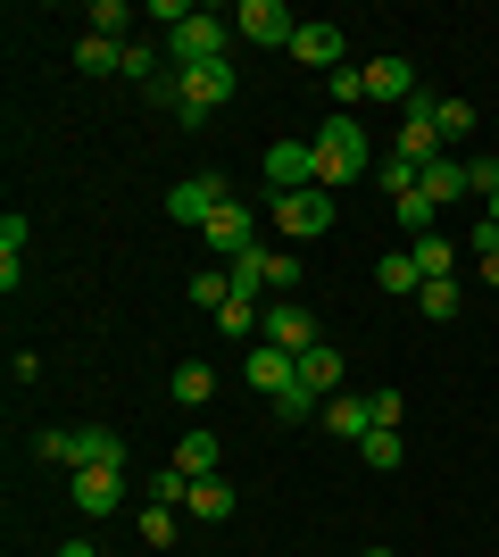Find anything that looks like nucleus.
I'll use <instances>...</instances> for the list:
<instances>
[{
  "instance_id": "nucleus-1",
  "label": "nucleus",
  "mask_w": 499,
  "mask_h": 557,
  "mask_svg": "<svg viewBox=\"0 0 499 557\" xmlns=\"http://www.w3.org/2000/svg\"><path fill=\"white\" fill-rule=\"evenodd\" d=\"M234 92H241L234 59H225V67H166L159 84H150V100H166V109H175V125H209Z\"/></svg>"
},
{
  "instance_id": "nucleus-2",
  "label": "nucleus",
  "mask_w": 499,
  "mask_h": 557,
  "mask_svg": "<svg viewBox=\"0 0 499 557\" xmlns=\"http://www.w3.org/2000/svg\"><path fill=\"white\" fill-rule=\"evenodd\" d=\"M358 175H375V141H366V125H358V116H325V125H316V191L341 200Z\"/></svg>"
},
{
  "instance_id": "nucleus-3",
  "label": "nucleus",
  "mask_w": 499,
  "mask_h": 557,
  "mask_svg": "<svg viewBox=\"0 0 499 557\" xmlns=\"http://www.w3.org/2000/svg\"><path fill=\"white\" fill-rule=\"evenodd\" d=\"M225 42H234V17L191 9V17L166 34V67H225Z\"/></svg>"
},
{
  "instance_id": "nucleus-4",
  "label": "nucleus",
  "mask_w": 499,
  "mask_h": 557,
  "mask_svg": "<svg viewBox=\"0 0 499 557\" xmlns=\"http://www.w3.org/2000/svg\"><path fill=\"white\" fill-rule=\"evenodd\" d=\"M259 342H266V349H291V358H309L325 333H316V308H300V300H266Z\"/></svg>"
},
{
  "instance_id": "nucleus-5",
  "label": "nucleus",
  "mask_w": 499,
  "mask_h": 557,
  "mask_svg": "<svg viewBox=\"0 0 499 557\" xmlns=\"http://www.w3.org/2000/svg\"><path fill=\"white\" fill-rule=\"evenodd\" d=\"M333 216H341V200L333 191H284L275 200V225H284V242H316V233H333Z\"/></svg>"
},
{
  "instance_id": "nucleus-6",
  "label": "nucleus",
  "mask_w": 499,
  "mask_h": 557,
  "mask_svg": "<svg viewBox=\"0 0 499 557\" xmlns=\"http://www.w3.org/2000/svg\"><path fill=\"white\" fill-rule=\"evenodd\" d=\"M234 34H241V42H259V50H291L300 17H291L284 0H241V9H234Z\"/></svg>"
},
{
  "instance_id": "nucleus-7",
  "label": "nucleus",
  "mask_w": 499,
  "mask_h": 557,
  "mask_svg": "<svg viewBox=\"0 0 499 557\" xmlns=\"http://www.w3.org/2000/svg\"><path fill=\"white\" fill-rule=\"evenodd\" d=\"M225 200H234V191H225V175H184V184L166 191V216H175V225H191V233H200V225H209L216 209H225Z\"/></svg>"
},
{
  "instance_id": "nucleus-8",
  "label": "nucleus",
  "mask_w": 499,
  "mask_h": 557,
  "mask_svg": "<svg viewBox=\"0 0 499 557\" xmlns=\"http://www.w3.org/2000/svg\"><path fill=\"white\" fill-rule=\"evenodd\" d=\"M441 150H450V141H441V125H433V100H416V109L400 116V134H391V159H408L416 175H425Z\"/></svg>"
},
{
  "instance_id": "nucleus-9",
  "label": "nucleus",
  "mask_w": 499,
  "mask_h": 557,
  "mask_svg": "<svg viewBox=\"0 0 499 557\" xmlns=\"http://www.w3.org/2000/svg\"><path fill=\"white\" fill-rule=\"evenodd\" d=\"M125 491H134V483H125V466H75L67 499H75L84 516H117V508H125Z\"/></svg>"
},
{
  "instance_id": "nucleus-10",
  "label": "nucleus",
  "mask_w": 499,
  "mask_h": 557,
  "mask_svg": "<svg viewBox=\"0 0 499 557\" xmlns=\"http://www.w3.org/2000/svg\"><path fill=\"white\" fill-rule=\"evenodd\" d=\"M316 184V141H275V150H266V191H275V200H284V191H309Z\"/></svg>"
},
{
  "instance_id": "nucleus-11",
  "label": "nucleus",
  "mask_w": 499,
  "mask_h": 557,
  "mask_svg": "<svg viewBox=\"0 0 499 557\" xmlns=\"http://www.w3.org/2000/svg\"><path fill=\"white\" fill-rule=\"evenodd\" d=\"M200 242H209V250H216V258H225V267H234V258H241V250H259V216L241 209V200H225V209H216V216H209V225H200Z\"/></svg>"
},
{
  "instance_id": "nucleus-12",
  "label": "nucleus",
  "mask_w": 499,
  "mask_h": 557,
  "mask_svg": "<svg viewBox=\"0 0 499 557\" xmlns=\"http://www.w3.org/2000/svg\"><path fill=\"white\" fill-rule=\"evenodd\" d=\"M241 374H250V392L259 399H284V392H300V358H291V349H250V358H241Z\"/></svg>"
},
{
  "instance_id": "nucleus-13",
  "label": "nucleus",
  "mask_w": 499,
  "mask_h": 557,
  "mask_svg": "<svg viewBox=\"0 0 499 557\" xmlns=\"http://www.w3.org/2000/svg\"><path fill=\"white\" fill-rule=\"evenodd\" d=\"M366 100H391V109H416V67H408L400 50H383V59H366Z\"/></svg>"
},
{
  "instance_id": "nucleus-14",
  "label": "nucleus",
  "mask_w": 499,
  "mask_h": 557,
  "mask_svg": "<svg viewBox=\"0 0 499 557\" xmlns=\"http://www.w3.org/2000/svg\"><path fill=\"white\" fill-rule=\"evenodd\" d=\"M291 59H300V67H350V34H341V25H300V34H291Z\"/></svg>"
},
{
  "instance_id": "nucleus-15",
  "label": "nucleus",
  "mask_w": 499,
  "mask_h": 557,
  "mask_svg": "<svg viewBox=\"0 0 499 557\" xmlns=\"http://www.w3.org/2000/svg\"><path fill=\"white\" fill-rule=\"evenodd\" d=\"M316 424H325V433H341V442H366V433H375V392H333Z\"/></svg>"
},
{
  "instance_id": "nucleus-16",
  "label": "nucleus",
  "mask_w": 499,
  "mask_h": 557,
  "mask_svg": "<svg viewBox=\"0 0 499 557\" xmlns=\"http://www.w3.org/2000/svg\"><path fill=\"white\" fill-rule=\"evenodd\" d=\"M416 184H425L433 209H450V200H466V191H475V166H466V159H433Z\"/></svg>"
},
{
  "instance_id": "nucleus-17",
  "label": "nucleus",
  "mask_w": 499,
  "mask_h": 557,
  "mask_svg": "<svg viewBox=\"0 0 499 557\" xmlns=\"http://www.w3.org/2000/svg\"><path fill=\"white\" fill-rule=\"evenodd\" d=\"M166 392H175V408H209L216 399V367L209 358H184V367L166 374Z\"/></svg>"
},
{
  "instance_id": "nucleus-18",
  "label": "nucleus",
  "mask_w": 499,
  "mask_h": 557,
  "mask_svg": "<svg viewBox=\"0 0 499 557\" xmlns=\"http://www.w3.org/2000/svg\"><path fill=\"white\" fill-rule=\"evenodd\" d=\"M184 516H200V524H225V516H234V483H225V474H200V483L184 491Z\"/></svg>"
},
{
  "instance_id": "nucleus-19",
  "label": "nucleus",
  "mask_w": 499,
  "mask_h": 557,
  "mask_svg": "<svg viewBox=\"0 0 499 557\" xmlns=\"http://www.w3.org/2000/svg\"><path fill=\"white\" fill-rule=\"evenodd\" d=\"M259 317H266V308H259V300H241V292H234V300L216 308V333H225V342H241V349H259Z\"/></svg>"
},
{
  "instance_id": "nucleus-20",
  "label": "nucleus",
  "mask_w": 499,
  "mask_h": 557,
  "mask_svg": "<svg viewBox=\"0 0 499 557\" xmlns=\"http://www.w3.org/2000/svg\"><path fill=\"white\" fill-rule=\"evenodd\" d=\"M300 383H309L316 399H333V392H341V349H333V342H316L309 358H300Z\"/></svg>"
},
{
  "instance_id": "nucleus-21",
  "label": "nucleus",
  "mask_w": 499,
  "mask_h": 557,
  "mask_svg": "<svg viewBox=\"0 0 499 557\" xmlns=\"http://www.w3.org/2000/svg\"><path fill=\"white\" fill-rule=\"evenodd\" d=\"M25 233H34V225H25L17 209L0 216V292H17V267H25Z\"/></svg>"
},
{
  "instance_id": "nucleus-22",
  "label": "nucleus",
  "mask_w": 499,
  "mask_h": 557,
  "mask_svg": "<svg viewBox=\"0 0 499 557\" xmlns=\"http://www.w3.org/2000/svg\"><path fill=\"white\" fill-rule=\"evenodd\" d=\"M75 442H84V458H75V466H125V433H117V424H84Z\"/></svg>"
},
{
  "instance_id": "nucleus-23",
  "label": "nucleus",
  "mask_w": 499,
  "mask_h": 557,
  "mask_svg": "<svg viewBox=\"0 0 499 557\" xmlns=\"http://www.w3.org/2000/svg\"><path fill=\"white\" fill-rule=\"evenodd\" d=\"M75 67H84V75H117V67H125V42H109V34H84V42H75Z\"/></svg>"
},
{
  "instance_id": "nucleus-24",
  "label": "nucleus",
  "mask_w": 499,
  "mask_h": 557,
  "mask_svg": "<svg viewBox=\"0 0 499 557\" xmlns=\"http://www.w3.org/2000/svg\"><path fill=\"white\" fill-rule=\"evenodd\" d=\"M34 458H42V466H67V474H75V458H84V442H75L67 424H42V433H34Z\"/></svg>"
},
{
  "instance_id": "nucleus-25",
  "label": "nucleus",
  "mask_w": 499,
  "mask_h": 557,
  "mask_svg": "<svg viewBox=\"0 0 499 557\" xmlns=\"http://www.w3.org/2000/svg\"><path fill=\"white\" fill-rule=\"evenodd\" d=\"M408 258H416V275H425V283H441V275H450V267H458L450 233H425V242H416V250H408Z\"/></svg>"
},
{
  "instance_id": "nucleus-26",
  "label": "nucleus",
  "mask_w": 499,
  "mask_h": 557,
  "mask_svg": "<svg viewBox=\"0 0 499 557\" xmlns=\"http://www.w3.org/2000/svg\"><path fill=\"white\" fill-rule=\"evenodd\" d=\"M375 283H383V292H408V300H416V292H425V275H416V258H408V250L375 258Z\"/></svg>"
},
{
  "instance_id": "nucleus-27",
  "label": "nucleus",
  "mask_w": 499,
  "mask_h": 557,
  "mask_svg": "<svg viewBox=\"0 0 499 557\" xmlns=\"http://www.w3.org/2000/svg\"><path fill=\"white\" fill-rule=\"evenodd\" d=\"M391 216H400V225L416 233V242H425V233L441 225V209H433V200H425V184H416V191H400V200H391Z\"/></svg>"
},
{
  "instance_id": "nucleus-28",
  "label": "nucleus",
  "mask_w": 499,
  "mask_h": 557,
  "mask_svg": "<svg viewBox=\"0 0 499 557\" xmlns=\"http://www.w3.org/2000/svg\"><path fill=\"white\" fill-rule=\"evenodd\" d=\"M358 458L375 466V474H391V466L408 458V442H400V433H391V424H375V433H366V442H358Z\"/></svg>"
},
{
  "instance_id": "nucleus-29",
  "label": "nucleus",
  "mask_w": 499,
  "mask_h": 557,
  "mask_svg": "<svg viewBox=\"0 0 499 557\" xmlns=\"http://www.w3.org/2000/svg\"><path fill=\"white\" fill-rule=\"evenodd\" d=\"M175 466H184L191 483H200V474H216V433H184V442H175Z\"/></svg>"
},
{
  "instance_id": "nucleus-30",
  "label": "nucleus",
  "mask_w": 499,
  "mask_h": 557,
  "mask_svg": "<svg viewBox=\"0 0 499 557\" xmlns=\"http://www.w3.org/2000/svg\"><path fill=\"white\" fill-rule=\"evenodd\" d=\"M125 25H134V9H125V0H92V9H84V34H109V42H125Z\"/></svg>"
},
{
  "instance_id": "nucleus-31",
  "label": "nucleus",
  "mask_w": 499,
  "mask_h": 557,
  "mask_svg": "<svg viewBox=\"0 0 499 557\" xmlns=\"http://www.w3.org/2000/svg\"><path fill=\"white\" fill-rule=\"evenodd\" d=\"M225 300H234V275H225V267H200V275H191V308H209V317H216Z\"/></svg>"
},
{
  "instance_id": "nucleus-32",
  "label": "nucleus",
  "mask_w": 499,
  "mask_h": 557,
  "mask_svg": "<svg viewBox=\"0 0 499 557\" xmlns=\"http://www.w3.org/2000/svg\"><path fill=\"white\" fill-rule=\"evenodd\" d=\"M225 275H234V292H241V300H259V292H266V242H259V250H241L234 267H225Z\"/></svg>"
},
{
  "instance_id": "nucleus-33",
  "label": "nucleus",
  "mask_w": 499,
  "mask_h": 557,
  "mask_svg": "<svg viewBox=\"0 0 499 557\" xmlns=\"http://www.w3.org/2000/svg\"><path fill=\"white\" fill-rule=\"evenodd\" d=\"M325 92H333V116H350V100H366V67H358V59H350V67H333Z\"/></svg>"
},
{
  "instance_id": "nucleus-34",
  "label": "nucleus",
  "mask_w": 499,
  "mask_h": 557,
  "mask_svg": "<svg viewBox=\"0 0 499 557\" xmlns=\"http://www.w3.org/2000/svg\"><path fill=\"white\" fill-rule=\"evenodd\" d=\"M416 317L450 325V317H458V283H450V275H441V283H425V292H416Z\"/></svg>"
},
{
  "instance_id": "nucleus-35",
  "label": "nucleus",
  "mask_w": 499,
  "mask_h": 557,
  "mask_svg": "<svg viewBox=\"0 0 499 557\" xmlns=\"http://www.w3.org/2000/svg\"><path fill=\"white\" fill-rule=\"evenodd\" d=\"M433 125H441V141H466L475 134V109L466 100H433Z\"/></svg>"
},
{
  "instance_id": "nucleus-36",
  "label": "nucleus",
  "mask_w": 499,
  "mask_h": 557,
  "mask_svg": "<svg viewBox=\"0 0 499 557\" xmlns=\"http://www.w3.org/2000/svg\"><path fill=\"white\" fill-rule=\"evenodd\" d=\"M266 292H300V250H266Z\"/></svg>"
},
{
  "instance_id": "nucleus-37",
  "label": "nucleus",
  "mask_w": 499,
  "mask_h": 557,
  "mask_svg": "<svg viewBox=\"0 0 499 557\" xmlns=\"http://www.w3.org/2000/svg\"><path fill=\"white\" fill-rule=\"evenodd\" d=\"M125 84H159V75H166V59H159V50H142V42H125Z\"/></svg>"
},
{
  "instance_id": "nucleus-38",
  "label": "nucleus",
  "mask_w": 499,
  "mask_h": 557,
  "mask_svg": "<svg viewBox=\"0 0 499 557\" xmlns=\"http://www.w3.org/2000/svg\"><path fill=\"white\" fill-rule=\"evenodd\" d=\"M142 549H175V508H142Z\"/></svg>"
},
{
  "instance_id": "nucleus-39",
  "label": "nucleus",
  "mask_w": 499,
  "mask_h": 557,
  "mask_svg": "<svg viewBox=\"0 0 499 557\" xmlns=\"http://www.w3.org/2000/svg\"><path fill=\"white\" fill-rule=\"evenodd\" d=\"M375 184L400 200V191H416V166H408V159H375Z\"/></svg>"
},
{
  "instance_id": "nucleus-40",
  "label": "nucleus",
  "mask_w": 499,
  "mask_h": 557,
  "mask_svg": "<svg viewBox=\"0 0 499 557\" xmlns=\"http://www.w3.org/2000/svg\"><path fill=\"white\" fill-rule=\"evenodd\" d=\"M483 283H491V292H499V250H483Z\"/></svg>"
},
{
  "instance_id": "nucleus-41",
  "label": "nucleus",
  "mask_w": 499,
  "mask_h": 557,
  "mask_svg": "<svg viewBox=\"0 0 499 557\" xmlns=\"http://www.w3.org/2000/svg\"><path fill=\"white\" fill-rule=\"evenodd\" d=\"M59 557H100V549H92V541H67V549H59Z\"/></svg>"
},
{
  "instance_id": "nucleus-42",
  "label": "nucleus",
  "mask_w": 499,
  "mask_h": 557,
  "mask_svg": "<svg viewBox=\"0 0 499 557\" xmlns=\"http://www.w3.org/2000/svg\"><path fill=\"white\" fill-rule=\"evenodd\" d=\"M483 216H491V225H499V184H491V191H483Z\"/></svg>"
},
{
  "instance_id": "nucleus-43",
  "label": "nucleus",
  "mask_w": 499,
  "mask_h": 557,
  "mask_svg": "<svg viewBox=\"0 0 499 557\" xmlns=\"http://www.w3.org/2000/svg\"><path fill=\"white\" fill-rule=\"evenodd\" d=\"M358 557H400V549H358Z\"/></svg>"
}]
</instances>
